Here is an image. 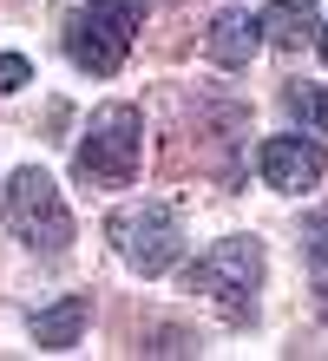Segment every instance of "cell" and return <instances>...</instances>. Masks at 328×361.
<instances>
[{
    "mask_svg": "<svg viewBox=\"0 0 328 361\" xmlns=\"http://www.w3.org/2000/svg\"><path fill=\"white\" fill-rule=\"evenodd\" d=\"M322 59H328V33H322Z\"/></svg>",
    "mask_w": 328,
    "mask_h": 361,
    "instance_id": "obj_13",
    "label": "cell"
},
{
    "mask_svg": "<svg viewBox=\"0 0 328 361\" xmlns=\"http://www.w3.org/2000/svg\"><path fill=\"white\" fill-rule=\"evenodd\" d=\"M256 33H262V20H250L243 7L217 13V20H210V59H217V66H250Z\"/></svg>",
    "mask_w": 328,
    "mask_h": 361,
    "instance_id": "obj_7",
    "label": "cell"
},
{
    "mask_svg": "<svg viewBox=\"0 0 328 361\" xmlns=\"http://www.w3.org/2000/svg\"><path fill=\"white\" fill-rule=\"evenodd\" d=\"M322 145L315 138H269L262 145V178H269V190H309L322 178Z\"/></svg>",
    "mask_w": 328,
    "mask_h": 361,
    "instance_id": "obj_6",
    "label": "cell"
},
{
    "mask_svg": "<svg viewBox=\"0 0 328 361\" xmlns=\"http://www.w3.org/2000/svg\"><path fill=\"white\" fill-rule=\"evenodd\" d=\"M112 243H119V257L131 269H145V276H164L171 263H178V250H184V224H178V204H164V197H145V204H125L112 224Z\"/></svg>",
    "mask_w": 328,
    "mask_h": 361,
    "instance_id": "obj_1",
    "label": "cell"
},
{
    "mask_svg": "<svg viewBox=\"0 0 328 361\" xmlns=\"http://www.w3.org/2000/svg\"><path fill=\"white\" fill-rule=\"evenodd\" d=\"M289 112L309 125V132H328V92L309 86V79H302V86H289Z\"/></svg>",
    "mask_w": 328,
    "mask_h": 361,
    "instance_id": "obj_11",
    "label": "cell"
},
{
    "mask_svg": "<svg viewBox=\"0 0 328 361\" xmlns=\"http://www.w3.org/2000/svg\"><path fill=\"white\" fill-rule=\"evenodd\" d=\"M7 230L20 243H33V250H47V257H59L66 243H73V217H66V204H59V190L47 171H20L7 184Z\"/></svg>",
    "mask_w": 328,
    "mask_h": 361,
    "instance_id": "obj_5",
    "label": "cell"
},
{
    "mask_svg": "<svg viewBox=\"0 0 328 361\" xmlns=\"http://www.w3.org/2000/svg\"><path fill=\"white\" fill-rule=\"evenodd\" d=\"M302 243H309V269H315V295L328 309V210H315L309 224H302Z\"/></svg>",
    "mask_w": 328,
    "mask_h": 361,
    "instance_id": "obj_10",
    "label": "cell"
},
{
    "mask_svg": "<svg viewBox=\"0 0 328 361\" xmlns=\"http://www.w3.org/2000/svg\"><path fill=\"white\" fill-rule=\"evenodd\" d=\"M138 152H145V118H138V105H105V112L92 118V132H85V145H79L73 164H79L85 184H131Z\"/></svg>",
    "mask_w": 328,
    "mask_h": 361,
    "instance_id": "obj_3",
    "label": "cell"
},
{
    "mask_svg": "<svg viewBox=\"0 0 328 361\" xmlns=\"http://www.w3.org/2000/svg\"><path fill=\"white\" fill-rule=\"evenodd\" d=\"M262 33H269L276 47H302V39L315 33V7H309V0H269V13H262Z\"/></svg>",
    "mask_w": 328,
    "mask_h": 361,
    "instance_id": "obj_9",
    "label": "cell"
},
{
    "mask_svg": "<svg viewBox=\"0 0 328 361\" xmlns=\"http://www.w3.org/2000/svg\"><path fill=\"white\" fill-rule=\"evenodd\" d=\"M85 315H92V302H85V295H66V302H53V309L33 315V342L40 348H73L79 329H85Z\"/></svg>",
    "mask_w": 328,
    "mask_h": 361,
    "instance_id": "obj_8",
    "label": "cell"
},
{
    "mask_svg": "<svg viewBox=\"0 0 328 361\" xmlns=\"http://www.w3.org/2000/svg\"><path fill=\"white\" fill-rule=\"evenodd\" d=\"M145 7H151V0H92V7L73 20V33H66L73 66L119 73L125 53H131V33H138V20H145Z\"/></svg>",
    "mask_w": 328,
    "mask_h": 361,
    "instance_id": "obj_2",
    "label": "cell"
},
{
    "mask_svg": "<svg viewBox=\"0 0 328 361\" xmlns=\"http://www.w3.org/2000/svg\"><path fill=\"white\" fill-rule=\"evenodd\" d=\"M190 283L204 295H217V309H224L230 322H243V315L256 309V283H262V243H250V237L210 243L204 257H197Z\"/></svg>",
    "mask_w": 328,
    "mask_h": 361,
    "instance_id": "obj_4",
    "label": "cell"
},
{
    "mask_svg": "<svg viewBox=\"0 0 328 361\" xmlns=\"http://www.w3.org/2000/svg\"><path fill=\"white\" fill-rule=\"evenodd\" d=\"M13 86H27V59H20V53H0V92H13Z\"/></svg>",
    "mask_w": 328,
    "mask_h": 361,
    "instance_id": "obj_12",
    "label": "cell"
}]
</instances>
